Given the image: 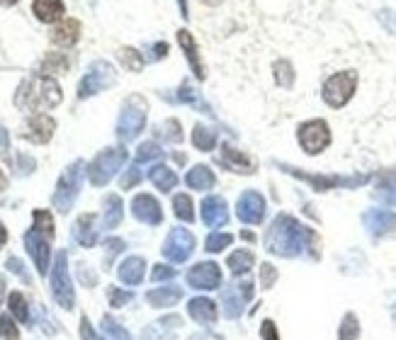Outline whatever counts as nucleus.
Instances as JSON below:
<instances>
[{
	"label": "nucleus",
	"instance_id": "f257e3e1",
	"mask_svg": "<svg viewBox=\"0 0 396 340\" xmlns=\"http://www.w3.org/2000/svg\"><path fill=\"white\" fill-rule=\"evenodd\" d=\"M313 241H316V233L311 229L301 226L289 214H277L265 233V248L275 255L294 257L311 248Z\"/></svg>",
	"mask_w": 396,
	"mask_h": 340
},
{
	"label": "nucleus",
	"instance_id": "f03ea898",
	"mask_svg": "<svg viewBox=\"0 0 396 340\" xmlns=\"http://www.w3.org/2000/svg\"><path fill=\"white\" fill-rule=\"evenodd\" d=\"M61 102V87L49 75H32L15 92V105L27 112L52 109Z\"/></svg>",
	"mask_w": 396,
	"mask_h": 340
},
{
	"label": "nucleus",
	"instance_id": "7ed1b4c3",
	"mask_svg": "<svg viewBox=\"0 0 396 340\" xmlns=\"http://www.w3.org/2000/svg\"><path fill=\"white\" fill-rule=\"evenodd\" d=\"M85 163L83 161H73L68 168L64 170V175L59 178L56 190H54L52 205L56 207L61 214H68L73 202L78 200L80 185H83V175H85Z\"/></svg>",
	"mask_w": 396,
	"mask_h": 340
},
{
	"label": "nucleus",
	"instance_id": "20e7f679",
	"mask_svg": "<svg viewBox=\"0 0 396 340\" xmlns=\"http://www.w3.org/2000/svg\"><path fill=\"white\" fill-rule=\"evenodd\" d=\"M126 163V149L117 146V149H104L92 158V163L88 166V180L95 188H102L109 180L117 175V170Z\"/></svg>",
	"mask_w": 396,
	"mask_h": 340
},
{
	"label": "nucleus",
	"instance_id": "39448f33",
	"mask_svg": "<svg viewBox=\"0 0 396 340\" xmlns=\"http://www.w3.org/2000/svg\"><path fill=\"white\" fill-rule=\"evenodd\" d=\"M146 127V102L139 95H131L124 102L122 114L117 122V136L119 141H134L136 136Z\"/></svg>",
	"mask_w": 396,
	"mask_h": 340
},
{
	"label": "nucleus",
	"instance_id": "423d86ee",
	"mask_svg": "<svg viewBox=\"0 0 396 340\" xmlns=\"http://www.w3.org/2000/svg\"><path fill=\"white\" fill-rule=\"evenodd\" d=\"M52 294L61 309L71 311L76 306V292H73V282H71V275H68V255H66V250H59L56 260H54Z\"/></svg>",
	"mask_w": 396,
	"mask_h": 340
},
{
	"label": "nucleus",
	"instance_id": "0eeeda50",
	"mask_svg": "<svg viewBox=\"0 0 396 340\" xmlns=\"http://www.w3.org/2000/svg\"><path fill=\"white\" fill-rule=\"evenodd\" d=\"M357 87V73L355 71H340V73H333L331 78L323 83V102L328 107L338 109L343 105H348L350 97L355 95Z\"/></svg>",
	"mask_w": 396,
	"mask_h": 340
},
{
	"label": "nucleus",
	"instance_id": "6e6552de",
	"mask_svg": "<svg viewBox=\"0 0 396 340\" xmlns=\"http://www.w3.org/2000/svg\"><path fill=\"white\" fill-rule=\"evenodd\" d=\"M277 166L282 168L284 173L309 183L311 190H316V192H326L333 188H357V185L367 183V175H353V178H343V175H309V173H301L299 168H292V166H282V163H277Z\"/></svg>",
	"mask_w": 396,
	"mask_h": 340
},
{
	"label": "nucleus",
	"instance_id": "1a4fd4ad",
	"mask_svg": "<svg viewBox=\"0 0 396 340\" xmlns=\"http://www.w3.org/2000/svg\"><path fill=\"white\" fill-rule=\"evenodd\" d=\"M296 139H299V146L309 156H318L331 144V129L323 119H311V122H304L296 129Z\"/></svg>",
	"mask_w": 396,
	"mask_h": 340
},
{
	"label": "nucleus",
	"instance_id": "9d476101",
	"mask_svg": "<svg viewBox=\"0 0 396 340\" xmlns=\"http://www.w3.org/2000/svg\"><path fill=\"white\" fill-rule=\"evenodd\" d=\"M114 83V68L107 61H92L90 68L85 71V75L78 83V97L85 100V97H92L97 92H102L104 87H109Z\"/></svg>",
	"mask_w": 396,
	"mask_h": 340
},
{
	"label": "nucleus",
	"instance_id": "9b49d317",
	"mask_svg": "<svg viewBox=\"0 0 396 340\" xmlns=\"http://www.w3.org/2000/svg\"><path fill=\"white\" fill-rule=\"evenodd\" d=\"M253 299V282L248 277L234 279L227 289L222 292V301H224V314L229 319H239L244 314L246 304Z\"/></svg>",
	"mask_w": 396,
	"mask_h": 340
},
{
	"label": "nucleus",
	"instance_id": "f8f14e48",
	"mask_svg": "<svg viewBox=\"0 0 396 340\" xmlns=\"http://www.w3.org/2000/svg\"><path fill=\"white\" fill-rule=\"evenodd\" d=\"M195 250V236L188 229H173L163 243V255L170 262H185Z\"/></svg>",
	"mask_w": 396,
	"mask_h": 340
},
{
	"label": "nucleus",
	"instance_id": "ddd939ff",
	"mask_svg": "<svg viewBox=\"0 0 396 340\" xmlns=\"http://www.w3.org/2000/svg\"><path fill=\"white\" fill-rule=\"evenodd\" d=\"M25 248L27 253L32 255V260H35L37 265V272L44 277L49 270V257H52V248H49V238L44 233L37 231L35 226L30 229V231L25 233Z\"/></svg>",
	"mask_w": 396,
	"mask_h": 340
},
{
	"label": "nucleus",
	"instance_id": "4468645a",
	"mask_svg": "<svg viewBox=\"0 0 396 340\" xmlns=\"http://www.w3.org/2000/svg\"><path fill=\"white\" fill-rule=\"evenodd\" d=\"M236 214L244 224H263V219H265V200H263L260 192H244L239 197V205H236Z\"/></svg>",
	"mask_w": 396,
	"mask_h": 340
},
{
	"label": "nucleus",
	"instance_id": "2eb2a0df",
	"mask_svg": "<svg viewBox=\"0 0 396 340\" xmlns=\"http://www.w3.org/2000/svg\"><path fill=\"white\" fill-rule=\"evenodd\" d=\"M188 284L190 289H219L222 284V270L217 262H197L188 270Z\"/></svg>",
	"mask_w": 396,
	"mask_h": 340
},
{
	"label": "nucleus",
	"instance_id": "dca6fc26",
	"mask_svg": "<svg viewBox=\"0 0 396 340\" xmlns=\"http://www.w3.org/2000/svg\"><path fill=\"white\" fill-rule=\"evenodd\" d=\"M131 214H134L139 221L148 224V226H158V224L163 221V210L161 205H158L156 197L151 195H136L134 200H131Z\"/></svg>",
	"mask_w": 396,
	"mask_h": 340
},
{
	"label": "nucleus",
	"instance_id": "f3484780",
	"mask_svg": "<svg viewBox=\"0 0 396 340\" xmlns=\"http://www.w3.org/2000/svg\"><path fill=\"white\" fill-rule=\"evenodd\" d=\"M54 129H56V122L49 114H35V117H30L25 131H22V139L32 141V144H47L54 136Z\"/></svg>",
	"mask_w": 396,
	"mask_h": 340
},
{
	"label": "nucleus",
	"instance_id": "a211bd4d",
	"mask_svg": "<svg viewBox=\"0 0 396 340\" xmlns=\"http://www.w3.org/2000/svg\"><path fill=\"white\" fill-rule=\"evenodd\" d=\"M362 221H365L367 231L372 236H389V233H396V214L389 212V210H370L362 217Z\"/></svg>",
	"mask_w": 396,
	"mask_h": 340
},
{
	"label": "nucleus",
	"instance_id": "6ab92c4d",
	"mask_svg": "<svg viewBox=\"0 0 396 340\" xmlns=\"http://www.w3.org/2000/svg\"><path fill=\"white\" fill-rule=\"evenodd\" d=\"M202 221H205L209 229L224 226V224L229 221L227 202H224L222 197H217V195L205 197V202H202Z\"/></svg>",
	"mask_w": 396,
	"mask_h": 340
},
{
	"label": "nucleus",
	"instance_id": "aec40b11",
	"mask_svg": "<svg viewBox=\"0 0 396 340\" xmlns=\"http://www.w3.org/2000/svg\"><path fill=\"white\" fill-rule=\"evenodd\" d=\"M219 163H222V166H227L229 170H234V173H241V175H244V173L246 175L256 173V163H253L244 151L234 149V146H229V144L222 146V153H219Z\"/></svg>",
	"mask_w": 396,
	"mask_h": 340
},
{
	"label": "nucleus",
	"instance_id": "412c9836",
	"mask_svg": "<svg viewBox=\"0 0 396 340\" xmlns=\"http://www.w3.org/2000/svg\"><path fill=\"white\" fill-rule=\"evenodd\" d=\"M188 314L192 321H197L200 326H212L217 321V304L207 297H195L188 301Z\"/></svg>",
	"mask_w": 396,
	"mask_h": 340
},
{
	"label": "nucleus",
	"instance_id": "4be33fe9",
	"mask_svg": "<svg viewBox=\"0 0 396 340\" xmlns=\"http://www.w3.org/2000/svg\"><path fill=\"white\" fill-rule=\"evenodd\" d=\"M73 238L78 241L83 248H92L97 241V229H95V214H83L76 219L73 224Z\"/></svg>",
	"mask_w": 396,
	"mask_h": 340
},
{
	"label": "nucleus",
	"instance_id": "5701e85b",
	"mask_svg": "<svg viewBox=\"0 0 396 340\" xmlns=\"http://www.w3.org/2000/svg\"><path fill=\"white\" fill-rule=\"evenodd\" d=\"M178 42H180V47H183L185 56H188V61H190V66H192V73H195V78H197V80H205V66H202V59H200V54H197L195 37H192L188 30H180V32H178Z\"/></svg>",
	"mask_w": 396,
	"mask_h": 340
},
{
	"label": "nucleus",
	"instance_id": "b1692460",
	"mask_svg": "<svg viewBox=\"0 0 396 340\" xmlns=\"http://www.w3.org/2000/svg\"><path fill=\"white\" fill-rule=\"evenodd\" d=\"M144 272H146V262H144V257L131 255V257H126L122 265H119L117 275H119V279H122L124 284H129V287H134V284H141V279H144Z\"/></svg>",
	"mask_w": 396,
	"mask_h": 340
},
{
	"label": "nucleus",
	"instance_id": "393cba45",
	"mask_svg": "<svg viewBox=\"0 0 396 340\" xmlns=\"http://www.w3.org/2000/svg\"><path fill=\"white\" fill-rule=\"evenodd\" d=\"M180 299H183V289L175 287V284H170V287L151 289V292L146 294V301L153 306V309H166V306H175Z\"/></svg>",
	"mask_w": 396,
	"mask_h": 340
},
{
	"label": "nucleus",
	"instance_id": "a878e982",
	"mask_svg": "<svg viewBox=\"0 0 396 340\" xmlns=\"http://www.w3.org/2000/svg\"><path fill=\"white\" fill-rule=\"evenodd\" d=\"M80 37V22L78 20H61V25L54 27L52 32V42L59 44V47H73Z\"/></svg>",
	"mask_w": 396,
	"mask_h": 340
},
{
	"label": "nucleus",
	"instance_id": "bb28decb",
	"mask_svg": "<svg viewBox=\"0 0 396 340\" xmlns=\"http://www.w3.org/2000/svg\"><path fill=\"white\" fill-rule=\"evenodd\" d=\"M32 13L37 15L40 22H56L66 15L64 0H35L32 3Z\"/></svg>",
	"mask_w": 396,
	"mask_h": 340
},
{
	"label": "nucleus",
	"instance_id": "cd10ccee",
	"mask_svg": "<svg viewBox=\"0 0 396 340\" xmlns=\"http://www.w3.org/2000/svg\"><path fill=\"white\" fill-rule=\"evenodd\" d=\"M104 214H102V226L104 229H117L124 217V202L119 195H107L104 197Z\"/></svg>",
	"mask_w": 396,
	"mask_h": 340
},
{
	"label": "nucleus",
	"instance_id": "c85d7f7f",
	"mask_svg": "<svg viewBox=\"0 0 396 340\" xmlns=\"http://www.w3.org/2000/svg\"><path fill=\"white\" fill-rule=\"evenodd\" d=\"M185 183H188L190 190H212L217 185V178L207 166H195L185 175Z\"/></svg>",
	"mask_w": 396,
	"mask_h": 340
},
{
	"label": "nucleus",
	"instance_id": "c756f323",
	"mask_svg": "<svg viewBox=\"0 0 396 340\" xmlns=\"http://www.w3.org/2000/svg\"><path fill=\"white\" fill-rule=\"evenodd\" d=\"M148 180H151L161 192H170L175 185H178V175H175L168 166H153L151 170H148Z\"/></svg>",
	"mask_w": 396,
	"mask_h": 340
},
{
	"label": "nucleus",
	"instance_id": "7c9ffc66",
	"mask_svg": "<svg viewBox=\"0 0 396 340\" xmlns=\"http://www.w3.org/2000/svg\"><path fill=\"white\" fill-rule=\"evenodd\" d=\"M375 197L387 202V205H396V170H389V173L382 175V180H379L375 190Z\"/></svg>",
	"mask_w": 396,
	"mask_h": 340
},
{
	"label": "nucleus",
	"instance_id": "2f4dec72",
	"mask_svg": "<svg viewBox=\"0 0 396 340\" xmlns=\"http://www.w3.org/2000/svg\"><path fill=\"white\" fill-rule=\"evenodd\" d=\"M227 265L234 275H248V270L253 267V253L251 250H234V253L229 255Z\"/></svg>",
	"mask_w": 396,
	"mask_h": 340
},
{
	"label": "nucleus",
	"instance_id": "473e14b6",
	"mask_svg": "<svg viewBox=\"0 0 396 340\" xmlns=\"http://www.w3.org/2000/svg\"><path fill=\"white\" fill-rule=\"evenodd\" d=\"M192 144L200 151H212L214 144H217V131L207 129L205 124H195V129H192Z\"/></svg>",
	"mask_w": 396,
	"mask_h": 340
},
{
	"label": "nucleus",
	"instance_id": "72a5a7b5",
	"mask_svg": "<svg viewBox=\"0 0 396 340\" xmlns=\"http://www.w3.org/2000/svg\"><path fill=\"white\" fill-rule=\"evenodd\" d=\"M156 136L166 139L168 144H180V141H183V129H180V122L178 119H168V122L158 124Z\"/></svg>",
	"mask_w": 396,
	"mask_h": 340
},
{
	"label": "nucleus",
	"instance_id": "f704fd0d",
	"mask_svg": "<svg viewBox=\"0 0 396 340\" xmlns=\"http://www.w3.org/2000/svg\"><path fill=\"white\" fill-rule=\"evenodd\" d=\"M8 306H10L13 316H15V319H18L20 323H30V309H27V299L22 297L20 292H10Z\"/></svg>",
	"mask_w": 396,
	"mask_h": 340
},
{
	"label": "nucleus",
	"instance_id": "c9c22d12",
	"mask_svg": "<svg viewBox=\"0 0 396 340\" xmlns=\"http://www.w3.org/2000/svg\"><path fill=\"white\" fill-rule=\"evenodd\" d=\"M272 71H275V80H277V85H282V87L294 85V68L289 61H282V59H280V61H275Z\"/></svg>",
	"mask_w": 396,
	"mask_h": 340
},
{
	"label": "nucleus",
	"instance_id": "e433bc0d",
	"mask_svg": "<svg viewBox=\"0 0 396 340\" xmlns=\"http://www.w3.org/2000/svg\"><path fill=\"white\" fill-rule=\"evenodd\" d=\"M173 210L180 221H195V212H192V200L188 195H175L173 197Z\"/></svg>",
	"mask_w": 396,
	"mask_h": 340
},
{
	"label": "nucleus",
	"instance_id": "4c0bfd02",
	"mask_svg": "<svg viewBox=\"0 0 396 340\" xmlns=\"http://www.w3.org/2000/svg\"><path fill=\"white\" fill-rule=\"evenodd\" d=\"M119 61L124 63V68L134 71V73H139V71L144 68V56H141L136 49H129V47L119 49Z\"/></svg>",
	"mask_w": 396,
	"mask_h": 340
},
{
	"label": "nucleus",
	"instance_id": "58836bf2",
	"mask_svg": "<svg viewBox=\"0 0 396 340\" xmlns=\"http://www.w3.org/2000/svg\"><path fill=\"white\" fill-rule=\"evenodd\" d=\"M32 217H35V229L40 233H44L47 236L49 241L54 238V219H52V214L49 212H44V210H35V214H32Z\"/></svg>",
	"mask_w": 396,
	"mask_h": 340
},
{
	"label": "nucleus",
	"instance_id": "ea45409f",
	"mask_svg": "<svg viewBox=\"0 0 396 340\" xmlns=\"http://www.w3.org/2000/svg\"><path fill=\"white\" fill-rule=\"evenodd\" d=\"M360 338V323H357L355 314H345L343 323H340L338 340H357Z\"/></svg>",
	"mask_w": 396,
	"mask_h": 340
},
{
	"label": "nucleus",
	"instance_id": "a19ab883",
	"mask_svg": "<svg viewBox=\"0 0 396 340\" xmlns=\"http://www.w3.org/2000/svg\"><path fill=\"white\" fill-rule=\"evenodd\" d=\"M102 333L107 340H131L129 333H126L114 319H109V316H102Z\"/></svg>",
	"mask_w": 396,
	"mask_h": 340
},
{
	"label": "nucleus",
	"instance_id": "79ce46f5",
	"mask_svg": "<svg viewBox=\"0 0 396 340\" xmlns=\"http://www.w3.org/2000/svg\"><path fill=\"white\" fill-rule=\"evenodd\" d=\"M66 68H68V59H66L64 54H49L42 61L44 73H64Z\"/></svg>",
	"mask_w": 396,
	"mask_h": 340
},
{
	"label": "nucleus",
	"instance_id": "37998d69",
	"mask_svg": "<svg viewBox=\"0 0 396 340\" xmlns=\"http://www.w3.org/2000/svg\"><path fill=\"white\" fill-rule=\"evenodd\" d=\"M163 151L158 144H153V141H146V144H141L139 149H136V163H148V161H156V158H161Z\"/></svg>",
	"mask_w": 396,
	"mask_h": 340
},
{
	"label": "nucleus",
	"instance_id": "c03bdc74",
	"mask_svg": "<svg viewBox=\"0 0 396 340\" xmlns=\"http://www.w3.org/2000/svg\"><path fill=\"white\" fill-rule=\"evenodd\" d=\"M231 241H234V236L231 233H209L205 248L209 250V253H222L224 248H229L231 245Z\"/></svg>",
	"mask_w": 396,
	"mask_h": 340
},
{
	"label": "nucleus",
	"instance_id": "a18cd8bd",
	"mask_svg": "<svg viewBox=\"0 0 396 340\" xmlns=\"http://www.w3.org/2000/svg\"><path fill=\"white\" fill-rule=\"evenodd\" d=\"M0 340H20V331L8 314L0 316Z\"/></svg>",
	"mask_w": 396,
	"mask_h": 340
},
{
	"label": "nucleus",
	"instance_id": "49530a36",
	"mask_svg": "<svg viewBox=\"0 0 396 340\" xmlns=\"http://www.w3.org/2000/svg\"><path fill=\"white\" fill-rule=\"evenodd\" d=\"M141 180V170H139V163H134L126 173L122 175V180H119V185H122V190H131L136 183Z\"/></svg>",
	"mask_w": 396,
	"mask_h": 340
},
{
	"label": "nucleus",
	"instance_id": "de8ad7c7",
	"mask_svg": "<svg viewBox=\"0 0 396 340\" xmlns=\"http://www.w3.org/2000/svg\"><path fill=\"white\" fill-rule=\"evenodd\" d=\"M107 297H109V306L119 309V306H124L126 301H131V292H122L119 287H109L107 289Z\"/></svg>",
	"mask_w": 396,
	"mask_h": 340
},
{
	"label": "nucleus",
	"instance_id": "09e8293b",
	"mask_svg": "<svg viewBox=\"0 0 396 340\" xmlns=\"http://www.w3.org/2000/svg\"><path fill=\"white\" fill-rule=\"evenodd\" d=\"M104 248H107V255H104V262H112L114 255L124 250V241L122 238H107L104 241Z\"/></svg>",
	"mask_w": 396,
	"mask_h": 340
},
{
	"label": "nucleus",
	"instance_id": "8fccbe9b",
	"mask_svg": "<svg viewBox=\"0 0 396 340\" xmlns=\"http://www.w3.org/2000/svg\"><path fill=\"white\" fill-rule=\"evenodd\" d=\"M260 282H263V289H270L275 282H277V270H275V265L270 262H265L260 270Z\"/></svg>",
	"mask_w": 396,
	"mask_h": 340
},
{
	"label": "nucleus",
	"instance_id": "3c124183",
	"mask_svg": "<svg viewBox=\"0 0 396 340\" xmlns=\"http://www.w3.org/2000/svg\"><path fill=\"white\" fill-rule=\"evenodd\" d=\"M173 277H175V270H173V267H168V265H156V267H153V272H151L153 282H163V279H173Z\"/></svg>",
	"mask_w": 396,
	"mask_h": 340
},
{
	"label": "nucleus",
	"instance_id": "603ef678",
	"mask_svg": "<svg viewBox=\"0 0 396 340\" xmlns=\"http://www.w3.org/2000/svg\"><path fill=\"white\" fill-rule=\"evenodd\" d=\"M5 267H8L10 272H15L20 279H25V282H30V275L25 272V265L18 260V257H8V262H5Z\"/></svg>",
	"mask_w": 396,
	"mask_h": 340
},
{
	"label": "nucleus",
	"instance_id": "864d4df0",
	"mask_svg": "<svg viewBox=\"0 0 396 340\" xmlns=\"http://www.w3.org/2000/svg\"><path fill=\"white\" fill-rule=\"evenodd\" d=\"M180 102H190V105H197V92L192 90V87L188 83L180 85V95H178Z\"/></svg>",
	"mask_w": 396,
	"mask_h": 340
},
{
	"label": "nucleus",
	"instance_id": "5fc2aeb1",
	"mask_svg": "<svg viewBox=\"0 0 396 340\" xmlns=\"http://www.w3.org/2000/svg\"><path fill=\"white\" fill-rule=\"evenodd\" d=\"M80 338H83V340H100V336L92 331V326H90V321H88V316H83V319H80Z\"/></svg>",
	"mask_w": 396,
	"mask_h": 340
},
{
	"label": "nucleus",
	"instance_id": "6e6d98bb",
	"mask_svg": "<svg viewBox=\"0 0 396 340\" xmlns=\"http://www.w3.org/2000/svg\"><path fill=\"white\" fill-rule=\"evenodd\" d=\"M260 336H263V340H280L277 326H275L272 321H265V323H263V328H260Z\"/></svg>",
	"mask_w": 396,
	"mask_h": 340
},
{
	"label": "nucleus",
	"instance_id": "4d7b16f0",
	"mask_svg": "<svg viewBox=\"0 0 396 340\" xmlns=\"http://www.w3.org/2000/svg\"><path fill=\"white\" fill-rule=\"evenodd\" d=\"M168 54V44L166 42H158L151 47V61H158V59H163Z\"/></svg>",
	"mask_w": 396,
	"mask_h": 340
},
{
	"label": "nucleus",
	"instance_id": "13d9d810",
	"mask_svg": "<svg viewBox=\"0 0 396 340\" xmlns=\"http://www.w3.org/2000/svg\"><path fill=\"white\" fill-rule=\"evenodd\" d=\"M32 170H35V161L27 156H20V173L25 175V173H32Z\"/></svg>",
	"mask_w": 396,
	"mask_h": 340
},
{
	"label": "nucleus",
	"instance_id": "bf43d9fd",
	"mask_svg": "<svg viewBox=\"0 0 396 340\" xmlns=\"http://www.w3.org/2000/svg\"><path fill=\"white\" fill-rule=\"evenodd\" d=\"M5 151H8V131L0 127V156H5Z\"/></svg>",
	"mask_w": 396,
	"mask_h": 340
},
{
	"label": "nucleus",
	"instance_id": "052dcab7",
	"mask_svg": "<svg viewBox=\"0 0 396 340\" xmlns=\"http://www.w3.org/2000/svg\"><path fill=\"white\" fill-rule=\"evenodd\" d=\"M190 340H222V338L214 336V333H197V336H192Z\"/></svg>",
	"mask_w": 396,
	"mask_h": 340
},
{
	"label": "nucleus",
	"instance_id": "680f3d73",
	"mask_svg": "<svg viewBox=\"0 0 396 340\" xmlns=\"http://www.w3.org/2000/svg\"><path fill=\"white\" fill-rule=\"evenodd\" d=\"M5 241H8V229H5L3 224H0V248L5 245Z\"/></svg>",
	"mask_w": 396,
	"mask_h": 340
},
{
	"label": "nucleus",
	"instance_id": "e2e57ef3",
	"mask_svg": "<svg viewBox=\"0 0 396 340\" xmlns=\"http://www.w3.org/2000/svg\"><path fill=\"white\" fill-rule=\"evenodd\" d=\"M5 185H8V178H5V175H3V170H0V192L5 190Z\"/></svg>",
	"mask_w": 396,
	"mask_h": 340
},
{
	"label": "nucleus",
	"instance_id": "0e129e2a",
	"mask_svg": "<svg viewBox=\"0 0 396 340\" xmlns=\"http://www.w3.org/2000/svg\"><path fill=\"white\" fill-rule=\"evenodd\" d=\"M180 10H183V18H188V5H185V0H180Z\"/></svg>",
	"mask_w": 396,
	"mask_h": 340
},
{
	"label": "nucleus",
	"instance_id": "69168bd1",
	"mask_svg": "<svg viewBox=\"0 0 396 340\" xmlns=\"http://www.w3.org/2000/svg\"><path fill=\"white\" fill-rule=\"evenodd\" d=\"M241 236H244L246 241H253V233H251V231H244V233H241Z\"/></svg>",
	"mask_w": 396,
	"mask_h": 340
},
{
	"label": "nucleus",
	"instance_id": "338daca9",
	"mask_svg": "<svg viewBox=\"0 0 396 340\" xmlns=\"http://www.w3.org/2000/svg\"><path fill=\"white\" fill-rule=\"evenodd\" d=\"M202 3H207V5H219L222 0H202Z\"/></svg>",
	"mask_w": 396,
	"mask_h": 340
},
{
	"label": "nucleus",
	"instance_id": "774afa93",
	"mask_svg": "<svg viewBox=\"0 0 396 340\" xmlns=\"http://www.w3.org/2000/svg\"><path fill=\"white\" fill-rule=\"evenodd\" d=\"M18 0H0V5H15Z\"/></svg>",
	"mask_w": 396,
	"mask_h": 340
}]
</instances>
